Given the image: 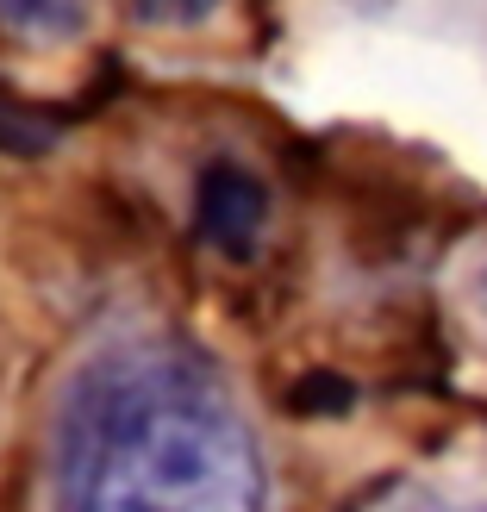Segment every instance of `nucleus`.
Listing matches in <instances>:
<instances>
[{"mask_svg": "<svg viewBox=\"0 0 487 512\" xmlns=\"http://www.w3.org/2000/svg\"><path fill=\"white\" fill-rule=\"evenodd\" d=\"M144 19H163V25H188V19H207L219 0H138Z\"/></svg>", "mask_w": 487, "mask_h": 512, "instance_id": "423d86ee", "label": "nucleus"}, {"mask_svg": "<svg viewBox=\"0 0 487 512\" xmlns=\"http://www.w3.org/2000/svg\"><path fill=\"white\" fill-rule=\"evenodd\" d=\"M475 300H481V319H487V256L475 263Z\"/></svg>", "mask_w": 487, "mask_h": 512, "instance_id": "0eeeda50", "label": "nucleus"}, {"mask_svg": "<svg viewBox=\"0 0 487 512\" xmlns=\"http://www.w3.org/2000/svg\"><path fill=\"white\" fill-rule=\"evenodd\" d=\"M63 512H269L263 444L225 375L182 344H119L57 425Z\"/></svg>", "mask_w": 487, "mask_h": 512, "instance_id": "f257e3e1", "label": "nucleus"}, {"mask_svg": "<svg viewBox=\"0 0 487 512\" xmlns=\"http://www.w3.org/2000/svg\"><path fill=\"white\" fill-rule=\"evenodd\" d=\"M0 25L25 44H63L88 25V0H0Z\"/></svg>", "mask_w": 487, "mask_h": 512, "instance_id": "7ed1b4c3", "label": "nucleus"}, {"mask_svg": "<svg viewBox=\"0 0 487 512\" xmlns=\"http://www.w3.org/2000/svg\"><path fill=\"white\" fill-rule=\"evenodd\" d=\"M356 512H487V500H475V494H450V488H431V481H394V488L369 494Z\"/></svg>", "mask_w": 487, "mask_h": 512, "instance_id": "20e7f679", "label": "nucleus"}, {"mask_svg": "<svg viewBox=\"0 0 487 512\" xmlns=\"http://www.w3.org/2000/svg\"><path fill=\"white\" fill-rule=\"evenodd\" d=\"M50 125L32 113V107H19L13 94H0V150H13V157H38V150H50Z\"/></svg>", "mask_w": 487, "mask_h": 512, "instance_id": "39448f33", "label": "nucleus"}, {"mask_svg": "<svg viewBox=\"0 0 487 512\" xmlns=\"http://www.w3.org/2000/svg\"><path fill=\"white\" fill-rule=\"evenodd\" d=\"M194 225L219 256L250 263L269 238V188L244 163H207L194 182Z\"/></svg>", "mask_w": 487, "mask_h": 512, "instance_id": "f03ea898", "label": "nucleus"}]
</instances>
